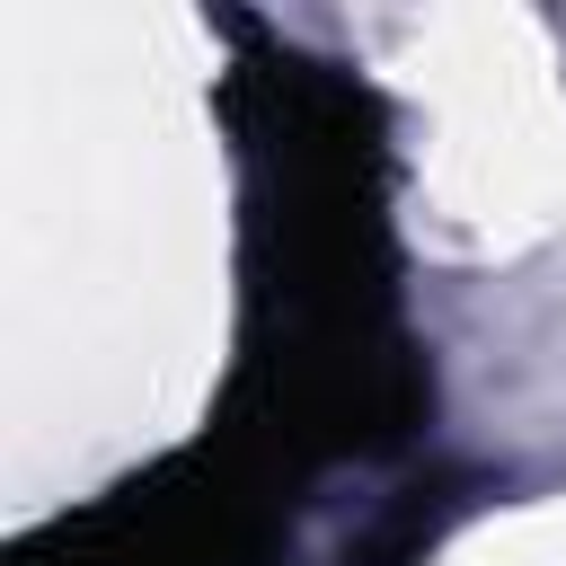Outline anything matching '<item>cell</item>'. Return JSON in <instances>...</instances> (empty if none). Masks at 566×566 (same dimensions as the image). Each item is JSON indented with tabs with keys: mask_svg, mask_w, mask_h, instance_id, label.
<instances>
[{
	"mask_svg": "<svg viewBox=\"0 0 566 566\" xmlns=\"http://www.w3.org/2000/svg\"><path fill=\"white\" fill-rule=\"evenodd\" d=\"M442 566H566V495L478 522L469 539H451Z\"/></svg>",
	"mask_w": 566,
	"mask_h": 566,
	"instance_id": "obj_2",
	"label": "cell"
},
{
	"mask_svg": "<svg viewBox=\"0 0 566 566\" xmlns=\"http://www.w3.org/2000/svg\"><path fill=\"white\" fill-rule=\"evenodd\" d=\"M407 80L433 115L424 212L460 248H531L566 230V80L522 9H451L416 27Z\"/></svg>",
	"mask_w": 566,
	"mask_h": 566,
	"instance_id": "obj_1",
	"label": "cell"
}]
</instances>
